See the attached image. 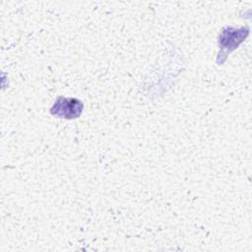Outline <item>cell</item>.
I'll return each mask as SVG.
<instances>
[{"label": "cell", "mask_w": 252, "mask_h": 252, "mask_svg": "<svg viewBox=\"0 0 252 252\" xmlns=\"http://www.w3.org/2000/svg\"><path fill=\"white\" fill-rule=\"evenodd\" d=\"M83 109V103L75 98L58 97L56 102L51 108L54 115L64 117L67 119H74L78 117Z\"/></svg>", "instance_id": "cell-1"}]
</instances>
